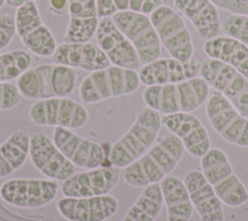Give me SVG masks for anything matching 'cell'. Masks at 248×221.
I'll return each mask as SVG.
<instances>
[{"mask_svg":"<svg viewBox=\"0 0 248 221\" xmlns=\"http://www.w3.org/2000/svg\"><path fill=\"white\" fill-rule=\"evenodd\" d=\"M30 135L24 128L14 131L0 144V179L18 169L29 157Z\"/></svg>","mask_w":248,"mask_h":221,"instance_id":"obj_27","label":"cell"},{"mask_svg":"<svg viewBox=\"0 0 248 221\" xmlns=\"http://www.w3.org/2000/svg\"><path fill=\"white\" fill-rule=\"evenodd\" d=\"M78 78L75 69L46 63L29 68L16 79V85L22 98L40 101L69 96L76 88Z\"/></svg>","mask_w":248,"mask_h":221,"instance_id":"obj_4","label":"cell"},{"mask_svg":"<svg viewBox=\"0 0 248 221\" xmlns=\"http://www.w3.org/2000/svg\"><path fill=\"white\" fill-rule=\"evenodd\" d=\"M140 85V80L136 70L110 65L86 76L79 85L78 93L83 104L92 105L131 95Z\"/></svg>","mask_w":248,"mask_h":221,"instance_id":"obj_5","label":"cell"},{"mask_svg":"<svg viewBox=\"0 0 248 221\" xmlns=\"http://www.w3.org/2000/svg\"><path fill=\"white\" fill-rule=\"evenodd\" d=\"M49 6L58 15L68 13V0H49Z\"/></svg>","mask_w":248,"mask_h":221,"instance_id":"obj_35","label":"cell"},{"mask_svg":"<svg viewBox=\"0 0 248 221\" xmlns=\"http://www.w3.org/2000/svg\"><path fill=\"white\" fill-rule=\"evenodd\" d=\"M95 39L111 65L131 70L140 68L141 63L135 47L116 27L111 17L100 18Z\"/></svg>","mask_w":248,"mask_h":221,"instance_id":"obj_18","label":"cell"},{"mask_svg":"<svg viewBox=\"0 0 248 221\" xmlns=\"http://www.w3.org/2000/svg\"><path fill=\"white\" fill-rule=\"evenodd\" d=\"M6 4V0H0V9Z\"/></svg>","mask_w":248,"mask_h":221,"instance_id":"obj_37","label":"cell"},{"mask_svg":"<svg viewBox=\"0 0 248 221\" xmlns=\"http://www.w3.org/2000/svg\"><path fill=\"white\" fill-rule=\"evenodd\" d=\"M58 212L68 221H106L118 209L117 200L110 195L86 198H61Z\"/></svg>","mask_w":248,"mask_h":221,"instance_id":"obj_20","label":"cell"},{"mask_svg":"<svg viewBox=\"0 0 248 221\" xmlns=\"http://www.w3.org/2000/svg\"><path fill=\"white\" fill-rule=\"evenodd\" d=\"M120 169L109 165L75 173L62 181L60 191L64 197L86 198L108 195L117 185Z\"/></svg>","mask_w":248,"mask_h":221,"instance_id":"obj_15","label":"cell"},{"mask_svg":"<svg viewBox=\"0 0 248 221\" xmlns=\"http://www.w3.org/2000/svg\"><path fill=\"white\" fill-rule=\"evenodd\" d=\"M201 171L222 204L237 207L248 203V190L233 173L232 166L222 149L211 147L202 155Z\"/></svg>","mask_w":248,"mask_h":221,"instance_id":"obj_6","label":"cell"},{"mask_svg":"<svg viewBox=\"0 0 248 221\" xmlns=\"http://www.w3.org/2000/svg\"><path fill=\"white\" fill-rule=\"evenodd\" d=\"M221 30L248 47V16H228L221 22Z\"/></svg>","mask_w":248,"mask_h":221,"instance_id":"obj_31","label":"cell"},{"mask_svg":"<svg viewBox=\"0 0 248 221\" xmlns=\"http://www.w3.org/2000/svg\"><path fill=\"white\" fill-rule=\"evenodd\" d=\"M22 99L16 84L0 81V110L15 108Z\"/></svg>","mask_w":248,"mask_h":221,"instance_id":"obj_32","label":"cell"},{"mask_svg":"<svg viewBox=\"0 0 248 221\" xmlns=\"http://www.w3.org/2000/svg\"><path fill=\"white\" fill-rule=\"evenodd\" d=\"M57 192V181L48 178H13L0 186L1 199L19 208L45 206L55 199Z\"/></svg>","mask_w":248,"mask_h":221,"instance_id":"obj_13","label":"cell"},{"mask_svg":"<svg viewBox=\"0 0 248 221\" xmlns=\"http://www.w3.org/2000/svg\"><path fill=\"white\" fill-rule=\"evenodd\" d=\"M162 126L159 112L148 107L142 108L128 131L110 146V165L122 170L138 160L154 144Z\"/></svg>","mask_w":248,"mask_h":221,"instance_id":"obj_3","label":"cell"},{"mask_svg":"<svg viewBox=\"0 0 248 221\" xmlns=\"http://www.w3.org/2000/svg\"><path fill=\"white\" fill-rule=\"evenodd\" d=\"M16 32L27 50L40 57H50L57 48V42L44 23L35 2H28L16 9Z\"/></svg>","mask_w":248,"mask_h":221,"instance_id":"obj_9","label":"cell"},{"mask_svg":"<svg viewBox=\"0 0 248 221\" xmlns=\"http://www.w3.org/2000/svg\"><path fill=\"white\" fill-rule=\"evenodd\" d=\"M212 129L227 142L248 147V117L242 115L222 94L213 91L205 104Z\"/></svg>","mask_w":248,"mask_h":221,"instance_id":"obj_10","label":"cell"},{"mask_svg":"<svg viewBox=\"0 0 248 221\" xmlns=\"http://www.w3.org/2000/svg\"><path fill=\"white\" fill-rule=\"evenodd\" d=\"M100 18L112 17L117 13L134 12L151 15L157 8L164 5L163 0H96Z\"/></svg>","mask_w":248,"mask_h":221,"instance_id":"obj_29","label":"cell"},{"mask_svg":"<svg viewBox=\"0 0 248 221\" xmlns=\"http://www.w3.org/2000/svg\"><path fill=\"white\" fill-rule=\"evenodd\" d=\"M183 182L200 221H225L223 204L201 170H189L184 175Z\"/></svg>","mask_w":248,"mask_h":221,"instance_id":"obj_21","label":"cell"},{"mask_svg":"<svg viewBox=\"0 0 248 221\" xmlns=\"http://www.w3.org/2000/svg\"><path fill=\"white\" fill-rule=\"evenodd\" d=\"M163 195L160 183L145 187L129 207L122 221H155L163 207Z\"/></svg>","mask_w":248,"mask_h":221,"instance_id":"obj_28","label":"cell"},{"mask_svg":"<svg viewBox=\"0 0 248 221\" xmlns=\"http://www.w3.org/2000/svg\"><path fill=\"white\" fill-rule=\"evenodd\" d=\"M162 125L176 136L185 150L195 158H201L211 148L207 130L192 112L162 115Z\"/></svg>","mask_w":248,"mask_h":221,"instance_id":"obj_19","label":"cell"},{"mask_svg":"<svg viewBox=\"0 0 248 221\" xmlns=\"http://www.w3.org/2000/svg\"><path fill=\"white\" fill-rule=\"evenodd\" d=\"M184 152L181 141L173 134L167 135L138 160L122 169L121 177L126 184L136 188L159 183L176 168Z\"/></svg>","mask_w":248,"mask_h":221,"instance_id":"obj_1","label":"cell"},{"mask_svg":"<svg viewBox=\"0 0 248 221\" xmlns=\"http://www.w3.org/2000/svg\"><path fill=\"white\" fill-rule=\"evenodd\" d=\"M29 159L32 165L48 179L64 181L76 173L75 166L63 155L46 133L30 135Z\"/></svg>","mask_w":248,"mask_h":221,"instance_id":"obj_14","label":"cell"},{"mask_svg":"<svg viewBox=\"0 0 248 221\" xmlns=\"http://www.w3.org/2000/svg\"><path fill=\"white\" fill-rule=\"evenodd\" d=\"M201 78L222 94L242 115L248 117V79L234 68L215 59L202 62Z\"/></svg>","mask_w":248,"mask_h":221,"instance_id":"obj_7","label":"cell"},{"mask_svg":"<svg viewBox=\"0 0 248 221\" xmlns=\"http://www.w3.org/2000/svg\"><path fill=\"white\" fill-rule=\"evenodd\" d=\"M52 57L53 63L64 65L72 69H80L86 72H94L110 66V62L95 44L66 43L57 46Z\"/></svg>","mask_w":248,"mask_h":221,"instance_id":"obj_22","label":"cell"},{"mask_svg":"<svg viewBox=\"0 0 248 221\" xmlns=\"http://www.w3.org/2000/svg\"><path fill=\"white\" fill-rule=\"evenodd\" d=\"M160 186L167 209V221H190L194 206L183 180L169 174L161 180Z\"/></svg>","mask_w":248,"mask_h":221,"instance_id":"obj_26","label":"cell"},{"mask_svg":"<svg viewBox=\"0 0 248 221\" xmlns=\"http://www.w3.org/2000/svg\"><path fill=\"white\" fill-rule=\"evenodd\" d=\"M16 34L15 16L10 13L0 15V51L12 42Z\"/></svg>","mask_w":248,"mask_h":221,"instance_id":"obj_33","label":"cell"},{"mask_svg":"<svg viewBox=\"0 0 248 221\" xmlns=\"http://www.w3.org/2000/svg\"><path fill=\"white\" fill-rule=\"evenodd\" d=\"M202 62L195 56L188 60L158 58L141 65L138 71L140 83L145 86L176 83L197 78Z\"/></svg>","mask_w":248,"mask_h":221,"instance_id":"obj_17","label":"cell"},{"mask_svg":"<svg viewBox=\"0 0 248 221\" xmlns=\"http://www.w3.org/2000/svg\"><path fill=\"white\" fill-rule=\"evenodd\" d=\"M208 58L219 60L248 79V47L230 36H217L203 44Z\"/></svg>","mask_w":248,"mask_h":221,"instance_id":"obj_25","label":"cell"},{"mask_svg":"<svg viewBox=\"0 0 248 221\" xmlns=\"http://www.w3.org/2000/svg\"><path fill=\"white\" fill-rule=\"evenodd\" d=\"M52 141L75 167L91 170L103 166L105 162L106 153L102 144L83 138L71 129L55 127Z\"/></svg>","mask_w":248,"mask_h":221,"instance_id":"obj_16","label":"cell"},{"mask_svg":"<svg viewBox=\"0 0 248 221\" xmlns=\"http://www.w3.org/2000/svg\"><path fill=\"white\" fill-rule=\"evenodd\" d=\"M35 1L36 0H6V5L10 8L17 9L28 2H35Z\"/></svg>","mask_w":248,"mask_h":221,"instance_id":"obj_36","label":"cell"},{"mask_svg":"<svg viewBox=\"0 0 248 221\" xmlns=\"http://www.w3.org/2000/svg\"><path fill=\"white\" fill-rule=\"evenodd\" d=\"M172 4L192 23L202 39L207 41L219 36L221 20L210 0H172Z\"/></svg>","mask_w":248,"mask_h":221,"instance_id":"obj_24","label":"cell"},{"mask_svg":"<svg viewBox=\"0 0 248 221\" xmlns=\"http://www.w3.org/2000/svg\"><path fill=\"white\" fill-rule=\"evenodd\" d=\"M216 8L228 11L232 15L248 16V0H210Z\"/></svg>","mask_w":248,"mask_h":221,"instance_id":"obj_34","label":"cell"},{"mask_svg":"<svg viewBox=\"0 0 248 221\" xmlns=\"http://www.w3.org/2000/svg\"><path fill=\"white\" fill-rule=\"evenodd\" d=\"M111 18L135 47L141 65L160 58L162 45L148 16L134 12H121L112 16Z\"/></svg>","mask_w":248,"mask_h":221,"instance_id":"obj_12","label":"cell"},{"mask_svg":"<svg viewBox=\"0 0 248 221\" xmlns=\"http://www.w3.org/2000/svg\"><path fill=\"white\" fill-rule=\"evenodd\" d=\"M32 64V56L28 50L16 48L0 53V81L10 82L17 79Z\"/></svg>","mask_w":248,"mask_h":221,"instance_id":"obj_30","label":"cell"},{"mask_svg":"<svg viewBox=\"0 0 248 221\" xmlns=\"http://www.w3.org/2000/svg\"><path fill=\"white\" fill-rule=\"evenodd\" d=\"M28 117L38 126L79 129L88 120L86 108L68 97L35 101L28 110Z\"/></svg>","mask_w":248,"mask_h":221,"instance_id":"obj_8","label":"cell"},{"mask_svg":"<svg viewBox=\"0 0 248 221\" xmlns=\"http://www.w3.org/2000/svg\"><path fill=\"white\" fill-rule=\"evenodd\" d=\"M68 15L64 42L86 43L95 37L100 21L96 0H68Z\"/></svg>","mask_w":248,"mask_h":221,"instance_id":"obj_23","label":"cell"},{"mask_svg":"<svg viewBox=\"0 0 248 221\" xmlns=\"http://www.w3.org/2000/svg\"><path fill=\"white\" fill-rule=\"evenodd\" d=\"M209 88L202 78L197 77L176 83L146 86L142 92V100L145 107L161 115L193 112L206 103Z\"/></svg>","mask_w":248,"mask_h":221,"instance_id":"obj_2","label":"cell"},{"mask_svg":"<svg viewBox=\"0 0 248 221\" xmlns=\"http://www.w3.org/2000/svg\"><path fill=\"white\" fill-rule=\"evenodd\" d=\"M161 45L171 58L188 60L193 57L191 34L182 16L172 8L162 5L150 16Z\"/></svg>","mask_w":248,"mask_h":221,"instance_id":"obj_11","label":"cell"}]
</instances>
